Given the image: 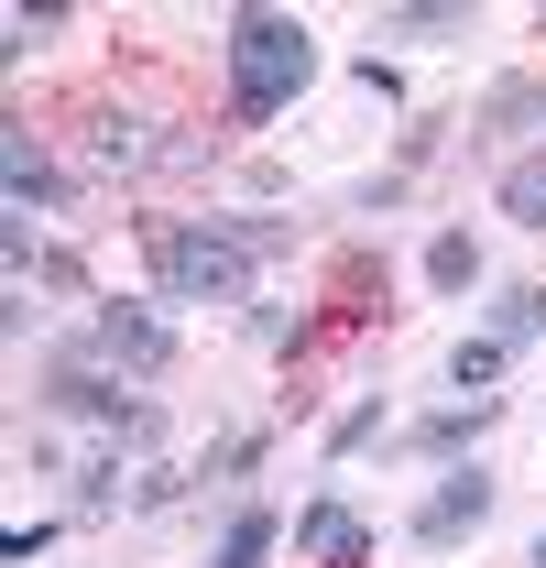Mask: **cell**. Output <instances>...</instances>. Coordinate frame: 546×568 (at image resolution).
<instances>
[{
  "mask_svg": "<svg viewBox=\"0 0 546 568\" xmlns=\"http://www.w3.org/2000/svg\"><path fill=\"white\" fill-rule=\"evenodd\" d=\"M503 361H514V351H503V339H481V328H471V339L448 351V394H492V383H503Z\"/></svg>",
  "mask_w": 546,
  "mask_h": 568,
  "instance_id": "603a6c76",
  "label": "cell"
},
{
  "mask_svg": "<svg viewBox=\"0 0 546 568\" xmlns=\"http://www.w3.org/2000/svg\"><path fill=\"white\" fill-rule=\"evenodd\" d=\"M383 426H394V405H383V394H361V405H340V416H328V437H317V448H328V459H361Z\"/></svg>",
  "mask_w": 546,
  "mask_h": 568,
  "instance_id": "7402d4cb",
  "label": "cell"
},
{
  "mask_svg": "<svg viewBox=\"0 0 546 568\" xmlns=\"http://www.w3.org/2000/svg\"><path fill=\"white\" fill-rule=\"evenodd\" d=\"M492 514H503V470H481V459H448V470L426 481V503L405 514V547L448 558V547H471Z\"/></svg>",
  "mask_w": 546,
  "mask_h": 568,
  "instance_id": "5b68a950",
  "label": "cell"
},
{
  "mask_svg": "<svg viewBox=\"0 0 546 568\" xmlns=\"http://www.w3.org/2000/svg\"><path fill=\"white\" fill-rule=\"evenodd\" d=\"M241 328H252V351H273V361H295L306 339H317V317H306V306H284V295H252V306H241Z\"/></svg>",
  "mask_w": 546,
  "mask_h": 568,
  "instance_id": "e0dca14e",
  "label": "cell"
},
{
  "mask_svg": "<svg viewBox=\"0 0 546 568\" xmlns=\"http://www.w3.org/2000/svg\"><path fill=\"white\" fill-rule=\"evenodd\" d=\"M481 11L471 0H394V11H372V44H405V55H437V44H471Z\"/></svg>",
  "mask_w": 546,
  "mask_h": 568,
  "instance_id": "52a82bcc",
  "label": "cell"
},
{
  "mask_svg": "<svg viewBox=\"0 0 546 568\" xmlns=\"http://www.w3.org/2000/svg\"><path fill=\"white\" fill-rule=\"evenodd\" d=\"M415 197V175H394V164H383V175H361V186H350V219H394Z\"/></svg>",
  "mask_w": 546,
  "mask_h": 568,
  "instance_id": "cb8c5ba5",
  "label": "cell"
},
{
  "mask_svg": "<svg viewBox=\"0 0 546 568\" xmlns=\"http://www.w3.org/2000/svg\"><path fill=\"white\" fill-rule=\"evenodd\" d=\"M525 132H546V77H503V88H481L471 142H525Z\"/></svg>",
  "mask_w": 546,
  "mask_h": 568,
  "instance_id": "7c38bea8",
  "label": "cell"
},
{
  "mask_svg": "<svg viewBox=\"0 0 546 568\" xmlns=\"http://www.w3.org/2000/svg\"><path fill=\"white\" fill-rule=\"evenodd\" d=\"M273 558H284V514H273V503H230L208 568H273Z\"/></svg>",
  "mask_w": 546,
  "mask_h": 568,
  "instance_id": "8fae6325",
  "label": "cell"
},
{
  "mask_svg": "<svg viewBox=\"0 0 546 568\" xmlns=\"http://www.w3.org/2000/svg\"><path fill=\"white\" fill-rule=\"evenodd\" d=\"M33 394H44L55 416H88V426H110L121 448H153V437H164V405H153V394H132V383H121L110 361H88L77 339H67L55 361H44V383H33Z\"/></svg>",
  "mask_w": 546,
  "mask_h": 568,
  "instance_id": "3957f363",
  "label": "cell"
},
{
  "mask_svg": "<svg viewBox=\"0 0 546 568\" xmlns=\"http://www.w3.org/2000/svg\"><path fill=\"white\" fill-rule=\"evenodd\" d=\"M132 470H142V448H121V437H110V448H99V459H77V514H121V503H132Z\"/></svg>",
  "mask_w": 546,
  "mask_h": 568,
  "instance_id": "9a60e30c",
  "label": "cell"
},
{
  "mask_svg": "<svg viewBox=\"0 0 546 568\" xmlns=\"http://www.w3.org/2000/svg\"><path fill=\"white\" fill-rule=\"evenodd\" d=\"M273 459V426H241V437H219V448H198V493H230L241 503V481Z\"/></svg>",
  "mask_w": 546,
  "mask_h": 568,
  "instance_id": "5bb4252c",
  "label": "cell"
},
{
  "mask_svg": "<svg viewBox=\"0 0 546 568\" xmlns=\"http://www.w3.org/2000/svg\"><path fill=\"white\" fill-rule=\"evenodd\" d=\"M77 351H88V361H110L121 383H164V372H175V317H164L153 295H99Z\"/></svg>",
  "mask_w": 546,
  "mask_h": 568,
  "instance_id": "277c9868",
  "label": "cell"
},
{
  "mask_svg": "<svg viewBox=\"0 0 546 568\" xmlns=\"http://www.w3.org/2000/svg\"><path fill=\"white\" fill-rule=\"evenodd\" d=\"M481 284V241L471 230H437V241H426V295H471Z\"/></svg>",
  "mask_w": 546,
  "mask_h": 568,
  "instance_id": "ac0fdd59",
  "label": "cell"
},
{
  "mask_svg": "<svg viewBox=\"0 0 546 568\" xmlns=\"http://www.w3.org/2000/svg\"><path fill=\"white\" fill-rule=\"evenodd\" d=\"M350 77H361V88H372V99H383V110H394V99H405V77H394V55H350Z\"/></svg>",
  "mask_w": 546,
  "mask_h": 568,
  "instance_id": "83f0119b",
  "label": "cell"
},
{
  "mask_svg": "<svg viewBox=\"0 0 546 568\" xmlns=\"http://www.w3.org/2000/svg\"><path fill=\"white\" fill-rule=\"evenodd\" d=\"M284 547H295V568H372V558H383V525L350 514L340 493H306L295 525H284Z\"/></svg>",
  "mask_w": 546,
  "mask_h": 568,
  "instance_id": "8992f818",
  "label": "cell"
},
{
  "mask_svg": "<svg viewBox=\"0 0 546 568\" xmlns=\"http://www.w3.org/2000/svg\"><path fill=\"white\" fill-rule=\"evenodd\" d=\"M219 230L252 252V263H273V252H295V219L284 209H219Z\"/></svg>",
  "mask_w": 546,
  "mask_h": 568,
  "instance_id": "44dd1931",
  "label": "cell"
},
{
  "mask_svg": "<svg viewBox=\"0 0 546 568\" xmlns=\"http://www.w3.org/2000/svg\"><path fill=\"white\" fill-rule=\"evenodd\" d=\"M164 142L175 132H153L142 110H99V121H88V164H99V175H142V164H164Z\"/></svg>",
  "mask_w": 546,
  "mask_h": 568,
  "instance_id": "30bf717a",
  "label": "cell"
},
{
  "mask_svg": "<svg viewBox=\"0 0 546 568\" xmlns=\"http://www.w3.org/2000/svg\"><path fill=\"white\" fill-rule=\"evenodd\" d=\"M492 209L514 219V230H546V142H536V153H514V164L492 175Z\"/></svg>",
  "mask_w": 546,
  "mask_h": 568,
  "instance_id": "2e32d148",
  "label": "cell"
},
{
  "mask_svg": "<svg viewBox=\"0 0 546 568\" xmlns=\"http://www.w3.org/2000/svg\"><path fill=\"white\" fill-rule=\"evenodd\" d=\"M142 274H153V306H252L263 295V263L208 219H142Z\"/></svg>",
  "mask_w": 546,
  "mask_h": 568,
  "instance_id": "7a4b0ae2",
  "label": "cell"
},
{
  "mask_svg": "<svg viewBox=\"0 0 546 568\" xmlns=\"http://www.w3.org/2000/svg\"><path fill=\"white\" fill-rule=\"evenodd\" d=\"M186 493H198V459H142V470H132V503H121V514H175Z\"/></svg>",
  "mask_w": 546,
  "mask_h": 568,
  "instance_id": "d6986e66",
  "label": "cell"
},
{
  "mask_svg": "<svg viewBox=\"0 0 546 568\" xmlns=\"http://www.w3.org/2000/svg\"><path fill=\"white\" fill-rule=\"evenodd\" d=\"M0 186H11V209H67V175H55V153L33 142V121H0Z\"/></svg>",
  "mask_w": 546,
  "mask_h": 568,
  "instance_id": "ba28073f",
  "label": "cell"
},
{
  "mask_svg": "<svg viewBox=\"0 0 546 568\" xmlns=\"http://www.w3.org/2000/svg\"><path fill=\"white\" fill-rule=\"evenodd\" d=\"M44 547H55V525H44V514H33V525H0V558H11V568H33Z\"/></svg>",
  "mask_w": 546,
  "mask_h": 568,
  "instance_id": "4316f807",
  "label": "cell"
},
{
  "mask_svg": "<svg viewBox=\"0 0 546 568\" xmlns=\"http://www.w3.org/2000/svg\"><path fill=\"white\" fill-rule=\"evenodd\" d=\"M481 339H503V351H536V339H546V284L503 274L492 295H481Z\"/></svg>",
  "mask_w": 546,
  "mask_h": 568,
  "instance_id": "4fadbf2b",
  "label": "cell"
},
{
  "mask_svg": "<svg viewBox=\"0 0 546 568\" xmlns=\"http://www.w3.org/2000/svg\"><path fill=\"white\" fill-rule=\"evenodd\" d=\"M317 33L295 22V11H230L219 22V77H230V132H263L284 121L306 88H317Z\"/></svg>",
  "mask_w": 546,
  "mask_h": 568,
  "instance_id": "6da1fadb",
  "label": "cell"
},
{
  "mask_svg": "<svg viewBox=\"0 0 546 568\" xmlns=\"http://www.w3.org/2000/svg\"><path fill=\"white\" fill-rule=\"evenodd\" d=\"M525 568H546V536H536V558H525Z\"/></svg>",
  "mask_w": 546,
  "mask_h": 568,
  "instance_id": "f546056e",
  "label": "cell"
},
{
  "mask_svg": "<svg viewBox=\"0 0 546 568\" xmlns=\"http://www.w3.org/2000/svg\"><path fill=\"white\" fill-rule=\"evenodd\" d=\"M437 132H448V121H437V110H415L405 132H394V175H415V164H426V153H437Z\"/></svg>",
  "mask_w": 546,
  "mask_h": 568,
  "instance_id": "484cf974",
  "label": "cell"
},
{
  "mask_svg": "<svg viewBox=\"0 0 546 568\" xmlns=\"http://www.w3.org/2000/svg\"><path fill=\"white\" fill-rule=\"evenodd\" d=\"M44 44H67V11H55V0H44V11H33V0H22V11H11V22H0V55H11V67H33V55H44Z\"/></svg>",
  "mask_w": 546,
  "mask_h": 568,
  "instance_id": "ffe728a7",
  "label": "cell"
},
{
  "mask_svg": "<svg viewBox=\"0 0 546 568\" xmlns=\"http://www.w3.org/2000/svg\"><path fill=\"white\" fill-rule=\"evenodd\" d=\"M0 328H11V339H33V328H44V306H33V284H11V295H0Z\"/></svg>",
  "mask_w": 546,
  "mask_h": 568,
  "instance_id": "f1b7e54d",
  "label": "cell"
},
{
  "mask_svg": "<svg viewBox=\"0 0 546 568\" xmlns=\"http://www.w3.org/2000/svg\"><path fill=\"white\" fill-rule=\"evenodd\" d=\"M33 295H67V306H99V284H88V263H77V252H44Z\"/></svg>",
  "mask_w": 546,
  "mask_h": 568,
  "instance_id": "d4e9b609",
  "label": "cell"
},
{
  "mask_svg": "<svg viewBox=\"0 0 546 568\" xmlns=\"http://www.w3.org/2000/svg\"><path fill=\"white\" fill-rule=\"evenodd\" d=\"M492 426H503V394H459V405L415 416V426H405V448H415V459H459V448H481Z\"/></svg>",
  "mask_w": 546,
  "mask_h": 568,
  "instance_id": "9c48e42d",
  "label": "cell"
}]
</instances>
